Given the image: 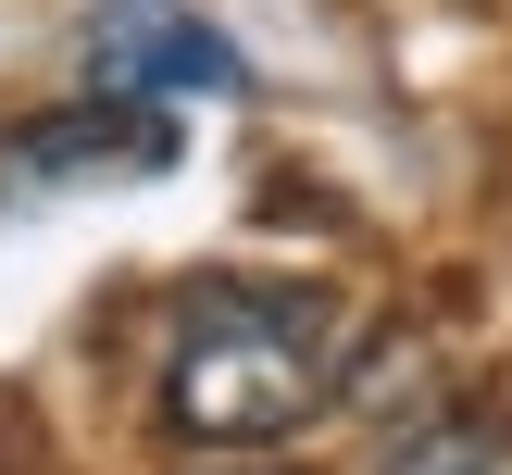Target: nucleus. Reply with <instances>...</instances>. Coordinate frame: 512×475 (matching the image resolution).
<instances>
[{"mask_svg": "<svg viewBox=\"0 0 512 475\" xmlns=\"http://www.w3.org/2000/svg\"><path fill=\"white\" fill-rule=\"evenodd\" d=\"M88 88L100 100H213V88H238V50L188 0H100L88 13Z\"/></svg>", "mask_w": 512, "mask_h": 475, "instance_id": "2", "label": "nucleus"}, {"mask_svg": "<svg viewBox=\"0 0 512 475\" xmlns=\"http://www.w3.org/2000/svg\"><path fill=\"white\" fill-rule=\"evenodd\" d=\"M400 475H512V425H438L425 450H400Z\"/></svg>", "mask_w": 512, "mask_h": 475, "instance_id": "3", "label": "nucleus"}, {"mask_svg": "<svg viewBox=\"0 0 512 475\" xmlns=\"http://www.w3.org/2000/svg\"><path fill=\"white\" fill-rule=\"evenodd\" d=\"M338 388H350V300L313 275H200L150 350V400L188 450H275Z\"/></svg>", "mask_w": 512, "mask_h": 475, "instance_id": "1", "label": "nucleus"}]
</instances>
